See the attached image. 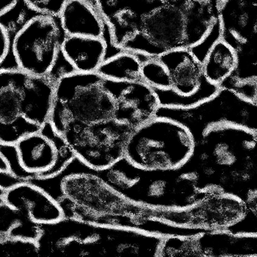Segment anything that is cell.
Instances as JSON below:
<instances>
[{"label": "cell", "instance_id": "obj_16", "mask_svg": "<svg viewBox=\"0 0 257 257\" xmlns=\"http://www.w3.org/2000/svg\"><path fill=\"white\" fill-rule=\"evenodd\" d=\"M167 68L173 91L182 96H191L201 103L215 96L218 85L208 82L203 74L202 63L190 49L170 51L158 57Z\"/></svg>", "mask_w": 257, "mask_h": 257}, {"label": "cell", "instance_id": "obj_29", "mask_svg": "<svg viewBox=\"0 0 257 257\" xmlns=\"http://www.w3.org/2000/svg\"><path fill=\"white\" fill-rule=\"evenodd\" d=\"M10 33L7 27L0 22V65L7 58L11 49Z\"/></svg>", "mask_w": 257, "mask_h": 257}, {"label": "cell", "instance_id": "obj_19", "mask_svg": "<svg viewBox=\"0 0 257 257\" xmlns=\"http://www.w3.org/2000/svg\"><path fill=\"white\" fill-rule=\"evenodd\" d=\"M108 44L103 38L66 36L60 52L74 71L96 72L107 57Z\"/></svg>", "mask_w": 257, "mask_h": 257}, {"label": "cell", "instance_id": "obj_25", "mask_svg": "<svg viewBox=\"0 0 257 257\" xmlns=\"http://www.w3.org/2000/svg\"><path fill=\"white\" fill-rule=\"evenodd\" d=\"M39 256L36 241L6 235L0 237V257Z\"/></svg>", "mask_w": 257, "mask_h": 257}, {"label": "cell", "instance_id": "obj_33", "mask_svg": "<svg viewBox=\"0 0 257 257\" xmlns=\"http://www.w3.org/2000/svg\"><path fill=\"white\" fill-rule=\"evenodd\" d=\"M221 1H222V0H219V3H220V2H221Z\"/></svg>", "mask_w": 257, "mask_h": 257}, {"label": "cell", "instance_id": "obj_22", "mask_svg": "<svg viewBox=\"0 0 257 257\" xmlns=\"http://www.w3.org/2000/svg\"><path fill=\"white\" fill-rule=\"evenodd\" d=\"M142 61L137 54L126 51L106 58L96 73L105 79L123 82L143 81L141 77Z\"/></svg>", "mask_w": 257, "mask_h": 257}, {"label": "cell", "instance_id": "obj_15", "mask_svg": "<svg viewBox=\"0 0 257 257\" xmlns=\"http://www.w3.org/2000/svg\"><path fill=\"white\" fill-rule=\"evenodd\" d=\"M103 85L113 98V119L117 121L136 130L155 118L160 102L155 90L144 81L104 79Z\"/></svg>", "mask_w": 257, "mask_h": 257}, {"label": "cell", "instance_id": "obj_3", "mask_svg": "<svg viewBox=\"0 0 257 257\" xmlns=\"http://www.w3.org/2000/svg\"><path fill=\"white\" fill-rule=\"evenodd\" d=\"M39 256H158L163 237L139 230L63 218L39 225Z\"/></svg>", "mask_w": 257, "mask_h": 257}, {"label": "cell", "instance_id": "obj_14", "mask_svg": "<svg viewBox=\"0 0 257 257\" xmlns=\"http://www.w3.org/2000/svg\"><path fill=\"white\" fill-rule=\"evenodd\" d=\"M14 146L20 167L29 179L53 177L75 158L49 123L41 131L22 138Z\"/></svg>", "mask_w": 257, "mask_h": 257}, {"label": "cell", "instance_id": "obj_12", "mask_svg": "<svg viewBox=\"0 0 257 257\" xmlns=\"http://www.w3.org/2000/svg\"><path fill=\"white\" fill-rule=\"evenodd\" d=\"M61 33L56 19L37 15L27 21L11 44L19 69L44 77L52 74L61 47Z\"/></svg>", "mask_w": 257, "mask_h": 257}, {"label": "cell", "instance_id": "obj_28", "mask_svg": "<svg viewBox=\"0 0 257 257\" xmlns=\"http://www.w3.org/2000/svg\"><path fill=\"white\" fill-rule=\"evenodd\" d=\"M24 220L23 215L4 204L0 205V237L9 234Z\"/></svg>", "mask_w": 257, "mask_h": 257}, {"label": "cell", "instance_id": "obj_8", "mask_svg": "<svg viewBox=\"0 0 257 257\" xmlns=\"http://www.w3.org/2000/svg\"><path fill=\"white\" fill-rule=\"evenodd\" d=\"M194 149L191 133L172 119L155 116L133 130L125 158L147 170H176L188 162Z\"/></svg>", "mask_w": 257, "mask_h": 257}, {"label": "cell", "instance_id": "obj_4", "mask_svg": "<svg viewBox=\"0 0 257 257\" xmlns=\"http://www.w3.org/2000/svg\"><path fill=\"white\" fill-rule=\"evenodd\" d=\"M56 77L32 75L18 67L0 69V144L14 146L50 120Z\"/></svg>", "mask_w": 257, "mask_h": 257}, {"label": "cell", "instance_id": "obj_30", "mask_svg": "<svg viewBox=\"0 0 257 257\" xmlns=\"http://www.w3.org/2000/svg\"><path fill=\"white\" fill-rule=\"evenodd\" d=\"M23 181H25V179L17 177L13 173L0 172V186L6 190Z\"/></svg>", "mask_w": 257, "mask_h": 257}, {"label": "cell", "instance_id": "obj_10", "mask_svg": "<svg viewBox=\"0 0 257 257\" xmlns=\"http://www.w3.org/2000/svg\"><path fill=\"white\" fill-rule=\"evenodd\" d=\"M133 130L115 119L93 123L71 122L62 138L76 158L92 169L102 171L124 158Z\"/></svg>", "mask_w": 257, "mask_h": 257}, {"label": "cell", "instance_id": "obj_11", "mask_svg": "<svg viewBox=\"0 0 257 257\" xmlns=\"http://www.w3.org/2000/svg\"><path fill=\"white\" fill-rule=\"evenodd\" d=\"M155 116L179 122L190 131L194 142L217 123H234L257 132V104L226 88H220L210 99L188 108L160 107Z\"/></svg>", "mask_w": 257, "mask_h": 257}, {"label": "cell", "instance_id": "obj_26", "mask_svg": "<svg viewBox=\"0 0 257 257\" xmlns=\"http://www.w3.org/2000/svg\"><path fill=\"white\" fill-rule=\"evenodd\" d=\"M68 0H23L28 9L38 14L52 18H59Z\"/></svg>", "mask_w": 257, "mask_h": 257}, {"label": "cell", "instance_id": "obj_13", "mask_svg": "<svg viewBox=\"0 0 257 257\" xmlns=\"http://www.w3.org/2000/svg\"><path fill=\"white\" fill-rule=\"evenodd\" d=\"M247 209L245 201L235 195L210 191L185 209H157L152 218L179 226L220 231L243 218Z\"/></svg>", "mask_w": 257, "mask_h": 257}, {"label": "cell", "instance_id": "obj_27", "mask_svg": "<svg viewBox=\"0 0 257 257\" xmlns=\"http://www.w3.org/2000/svg\"><path fill=\"white\" fill-rule=\"evenodd\" d=\"M256 214L257 207H247L243 218L226 228V231L237 235L257 234Z\"/></svg>", "mask_w": 257, "mask_h": 257}, {"label": "cell", "instance_id": "obj_31", "mask_svg": "<svg viewBox=\"0 0 257 257\" xmlns=\"http://www.w3.org/2000/svg\"><path fill=\"white\" fill-rule=\"evenodd\" d=\"M20 0H0V20L11 12Z\"/></svg>", "mask_w": 257, "mask_h": 257}, {"label": "cell", "instance_id": "obj_9", "mask_svg": "<svg viewBox=\"0 0 257 257\" xmlns=\"http://www.w3.org/2000/svg\"><path fill=\"white\" fill-rule=\"evenodd\" d=\"M220 39L235 51L237 63L229 79L239 86L257 83V0L219 3Z\"/></svg>", "mask_w": 257, "mask_h": 257}, {"label": "cell", "instance_id": "obj_32", "mask_svg": "<svg viewBox=\"0 0 257 257\" xmlns=\"http://www.w3.org/2000/svg\"><path fill=\"white\" fill-rule=\"evenodd\" d=\"M0 172H11L10 163L1 152H0Z\"/></svg>", "mask_w": 257, "mask_h": 257}, {"label": "cell", "instance_id": "obj_2", "mask_svg": "<svg viewBox=\"0 0 257 257\" xmlns=\"http://www.w3.org/2000/svg\"><path fill=\"white\" fill-rule=\"evenodd\" d=\"M27 180L50 195L64 218L93 224L142 231L144 218L157 209L126 199L76 158L53 177Z\"/></svg>", "mask_w": 257, "mask_h": 257}, {"label": "cell", "instance_id": "obj_6", "mask_svg": "<svg viewBox=\"0 0 257 257\" xmlns=\"http://www.w3.org/2000/svg\"><path fill=\"white\" fill-rule=\"evenodd\" d=\"M257 132L231 123L208 127L194 142L191 157L182 166L194 174L200 190H219L220 176L257 165Z\"/></svg>", "mask_w": 257, "mask_h": 257}, {"label": "cell", "instance_id": "obj_24", "mask_svg": "<svg viewBox=\"0 0 257 257\" xmlns=\"http://www.w3.org/2000/svg\"><path fill=\"white\" fill-rule=\"evenodd\" d=\"M142 80L149 86L158 89H171V82L167 68L158 58L140 56Z\"/></svg>", "mask_w": 257, "mask_h": 257}, {"label": "cell", "instance_id": "obj_1", "mask_svg": "<svg viewBox=\"0 0 257 257\" xmlns=\"http://www.w3.org/2000/svg\"><path fill=\"white\" fill-rule=\"evenodd\" d=\"M219 20V0H130L109 22L118 50L148 58L191 49Z\"/></svg>", "mask_w": 257, "mask_h": 257}, {"label": "cell", "instance_id": "obj_17", "mask_svg": "<svg viewBox=\"0 0 257 257\" xmlns=\"http://www.w3.org/2000/svg\"><path fill=\"white\" fill-rule=\"evenodd\" d=\"M4 201L36 224H52L64 218L59 204L43 189L28 180L6 190Z\"/></svg>", "mask_w": 257, "mask_h": 257}, {"label": "cell", "instance_id": "obj_20", "mask_svg": "<svg viewBox=\"0 0 257 257\" xmlns=\"http://www.w3.org/2000/svg\"><path fill=\"white\" fill-rule=\"evenodd\" d=\"M201 257L257 256V234L237 235L226 230L206 231L197 236Z\"/></svg>", "mask_w": 257, "mask_h": 257}, {"label": "cell", "instance_id": "obj_18", "mask_svg": "<svg viewBox=\"0 0 257 257\" xmlns=\"http://www.w3.org/2000/svg\"><path fill=\"white\" fill-rule=\"evenodd\" d=\"M59 19L66 36L103 38L108 44V50L109 47L116 50L111 45L110 38L107 37L108 28L91 0H68Z\"/></svg>", "mask_w": 257, "mask_h": 257}, {"label": "cell", "instance_id": "obj_21", "mask_svg": "<svg viewBox=\"0 0 257 257\" xmlns=\"http://www.w3.org/2000/svg\"><path fill=\"white\" fill-rule=\"evenodd\" d=\"M235 51L222 39H219L202 62L203 74L210 83L219 85L232 74L237 66Z\"/></svg>", "mask_w": 257, "mask_h": 257}, {"label": "cell", "instance_id": "obj_7", "mask_svg": "<svg viewBox=\"0 0 257 257\" xmlns=\"http://www.w3.org/2000/svg\"><path fill=\"white\" fill-rule=\"evenodd\" d=\"M96 72L73 71L57 77L51 128L61 136L71 122L93 123L113 119L115 102Z\"/></svg>", "mask_w": 257, "mask_h": 257}, {"label": "cell", "instance_id": "obj_5", "mask_svg": "<svg viewBox=\"0 0 257 257\" xmlns=\"http://www.w3.org/2000/svg\"><path fill=\"white\" fill-rule=\"evenodd\" d=\"M95 171L123 197L144 207L185 209L206 193L198 190L193 176L181 168L143 169L125 157L107 169Z\"/></svg>", "mask_w": 257, "mask_h": 257}, {"label": "cell", "instance_id": "obj_23", "mask_svg": "<svg viewBox=\"0 0 257 257\" xmlns=\"http://www.w3.org/2000/svg\"><path fill=\"white\" fill-rule=\"evenodd\" d=\"M197 235L163 237L159 250L160 257H201Z\"/></svg>", "mask_w": 257, "mask_h": 257}]
</instances>
